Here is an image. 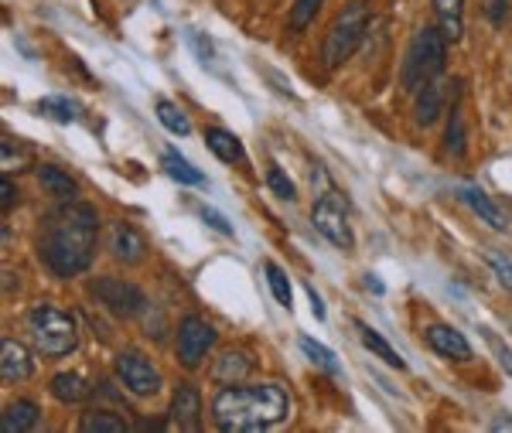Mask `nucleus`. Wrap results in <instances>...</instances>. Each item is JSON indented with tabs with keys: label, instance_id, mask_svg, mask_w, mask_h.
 I'll list each match as a JSON object with an SVG mask.
<instances>
[{
	"label": "nucleus",
	"instance_id": "f257e3e1",
	"mask_svg": "<svg viewBox=\"0 0 512 433\" xmlns=\"http://www.w3.org/2000/svg\"><path fill=\"white\" fill-rule=\"evenodd\" d=\"M96 232H99L96 208L79 205V202L62 205L59 212H52L41 222V232H38L41 263L62 280L79 277V273H86L89 263H93Z\"/></svg>",
	"mask_w": 512,
	"mask_h": 433
},
{
	"label": "nucleus",
	"instance_id": "f03ea898",
	"mask_svg": "<svg viewBox=\"0 0 512 433\" xmlns=\"http://www.w3.org/2000/svg\"><path fill=\"white\" fill-rule=\"evenodd\" d=\"M291 413V399L277 382L263 386H229L212 399V416H216L222 433H256L280 423Z\"/></svg>",
	"mask_w": 512,
	"mask_h": 433
},
{
	"label": "nucleus",
	"instance_id": "7ed1b4c3",
	"mask_svg": "<svg viewBox=\"0 0 512 433\" xmlns=\"http://www.w3.org/2000/svg\"><path fill=\"white\" fill-rule=\"evenodd\" d=\"M444 58H448V38L441 35V28H420L407 45L403 55L400 82L407 93H417L427 82H434L444 72Z\"/></svg>",
	"mask_w": 512,
	"mask_h": 433
},
{
	"label": "nucleus",
	"instance_id": "20e7f679",
	"mask_svg": "<svg viewBox=\"0 0 512 433\" xmlns=\"http://www.w3.org/2000/svg\"><path fill=\"white\" fill-rule=\"evenodd\" d=\"M24 328H28V338L35 345V352H41L45 358H62L76 348V321L69 318L65 311L52 304H38L28 311L24 318Z\"/></svg>",
	"mask_w": 512,
	"mask_h": 433
},
{
	"label": "nucleus",
	"instance_id": "39448f33",
	"mask_svg": "<svg viewBox=\"0 0 512 433\" xmlns=\"http://www.w3.org/2000/svg\"><path fill=\"white\" fill-rule=\"evenodd\" d=\"M369 21H373V11H369L366 0H352V4L338 14L332 31H328V38H325V48H321V58H325L328 69H338V65L359 48V41L366 38V31H369Z\"/></svg>",
	"mask_w": 512,
	"mask_h": 433
},
{
	"label": "nucleus",
	"instance_id": "423d86ee",
	"mask_svg": "<svg viewBox=\"0 0 512 433\" xmlns=\"http://www.w3.org/2000/svg\"><path fill=\"white\" fill-rule=\"evenodd\" d=\"M311 222H315V229L328 239V243L338 246L342 253H352L355 236H352V226H349V215H345V208H342V202H338L335 191H328V195L318 198L315 208H311Z\"/></svg>",
	"mask_w": 512,
	"mask_h": 433
},
{
	"label": "nucleus",
	"instance_id": "0eeeda50",
	"mask_svg": "<svg viewBox=\"0 0 512 433\" xmlns=\"http://www.w3.org/2000/svg\"><path fill=\"white\" fill-rule=\"evenodd\" d=\"M113 365H117V379L123 382V389H127V393H134L140 399L161 393V372L147 355L127 348V352L117 355V362H113Z\"/></svg>",
	"mask_w": 512,
	"mask_h": 433
},
{
	"label": "nucleus",
	"instance_id": "6e6552de",
	"mask_svg": "<svg viewBox=\"0 0 512 433\" xmlns=\"http://www.w3.org/2000/svg\"><path fill=\"white\" fill-rule=\"evenodd\" d=\"M212 345H216V328L198 314H185L178 324V362L185 369H198Z\"/></svg>",
	"mask_w": 512,
	"mask_h": 433
},
{
	"label": "nucleus",
	"instance_id": "1a4fd4ad",
	"mask_svg": "<svg viewBox=\"0 0 512 433\" xmlns=\"http://www.w3.org/2000/svg\"><path fill=\"white\" fill-rule=\"evenodd\" d=\"M93 294L99 297V304L117 314V318H134V314H140L147 307V297L140 294L134 283L120 280V277H99L93 283Z\"/></svg>",
	"mask_w": 512,
	"mask_h": 433
},
{
	"label": "nucleus",
	"instance_id": "9d476101",
	"mask_svg": "<svg viewBox=\"0 0 512 433\" xmlns=\"http://www.w3.org/2000/svg\"><path fill=\"white\" fill-rule=\"evenodd\" d=\"M106 249H110V256L120 263H140L147 246L130 222H110V229H106Z\"/></svg>",
	"mask_w": 512,
	"mask_h": 433
},
{
	"label": "nucleus",
	"instance_id": "9b49d317",
	"mask_svg": "<svg viewBox=\"0 0 512 433\" xmlns=\"http://www.w3.org/2000/svg\"><path fill=\"white\" fill-rule=\"evenodd\" d=\"M171 423H175L178 430L202 427V396H198V389L188 386V382H181L175 389V396H171Z\"/></svg>",
	"mask_w": 512,
	"mask_h": 433
},
{
	"label": "nucleus",
	"instance_id": "f8f14e48",
	"mask_svg": "<svg viewBox=\"0 0 512 433\" xmlns=\"http://www.w3.org/2000/svg\"><path fill=\"white\" fill-rule=\"evenodd\" d=\"M427 345H431L437 355L454 358V362H468V358H472L468 338L461 335L458 328H451V324H431V328H427Z\"/></svg>",
	"mask_w": 512,
	"mask_h": 433
},
{
	"label": "nucleus",
	"instance_id": "ddd939ff",
	"mask_svg": "<svg viewBox=\"0 0 512 433\" xmlns=\"http://www.w3.org/2000/svg\"><path fill=\"white\" fill-rule=\"evenodd\" d=\"M31 372H35V362H31L28 348L14 338H4V345H0V376H4V382H24L31 379Z\"/></svg>",
	"mask_w": 512,
	"mask_h": 433
},
{
	"label": "nucleus",
	"instance_id": "4468645a",
	"mask_svg": "<svg viewBox=\"0 0 512 433\" xmlns=\"http://www.w3.org/2000/svg\"><path fill=\"white\" fill-rule=\"evenodd\" d=\"M458 198H461V202H465L468 208H472V212L478 215V219L489 222L492 229H499V232H506V229H509L506 212H502V208L495 205L492 198L485 195V191L478 188V185H461V188H458Z\"/></svg>",
	"mask_w": 512,
	"mask_h": 433
},
{
	"label": "nucleus",
	"instance_id": "2eb2a0df",
	"mask_svg": "<svg viewBox=\"0 0 512 433\" xmlns=\"http://www.w3.org/2000/svg\"><path fill=\"white\" fill-rule=\"evenodd\" d=\"M444 103H448V86L444 82H427L424 89H417V106H414V113H417V123L420 127H431V123L437 120V116L444 113Z\"/></svg>",
	"mask_w": 512,
	"mask_h": 433
},
{
	"label": "nucleus",
	"instance_id": "dca6fc26",
	"mask_svg": "<svg viewBox=\"0 0 512 433\" xmlns=\"http://www.w3.org/2000/svg\"><path fill=\"white\" fill-rule=\"evenodd\" d=\"M437 28L448 41H458L465 35V0H431Z\"/></svg>",
	"mask_w": 512,
	"mask_h": 433
},
{
	"label": "nucleus",
	"instance_id": "f3484780",
	"mask_svg": "<svg viewBox=\"0 0 512 433\" xmlns=\"http://www.w3.org/2000/svg\"><path fill=\"white\" fill-rule=\"evenodd\" d=\"M205 144H209V151L216 154L219 161H226V164H239V161H246L243 144H239V137H236L233 130L209 127V130H205Z\"/></svg>",
	"mask_w": 512,
	"mask_h": 433
},
{
	"label": "nucleus",
	"instance_id": "a211bd4d",
	"mask_svg": "<svg viewBox=\"0 0 512 433\" xmlns=\"http://www.w3.org/2000/svg\"><path fill=\"white\" fill-rule=\"evenodd\" d=\"M38 423V406L31 399H14L11 406L0 416V430L4 433H24V430H35Z\"/></svg>",
	"mask_w": 512,
	"mask_h": 433
},
{
	"label": "nucleus",
	"instance_id": "6ab92c4d",
	"mask_svg": "<svg viewBox=\"0 0 512 433\" xmlns=\"http://www.w3.org/2000/svg\"><path fill=\"white\" fill-rule=\"evenodd\" d=\"M355 328H359L362 345H366L369 352H373L376 358H383V362L390 365V369H407V362H403V358H400V352H396V348H393L390 341H386L383 335H379V331L369 328L366 321H355Z\"/></svg>",
	"mask_w": 512,
	"mask_h": 433
},
{
	"label": "nucleus",
	"instance_id": "aec40b11",
	"mask_svg": "<svg viewBox=\"0 0 512 433\" xmlns=\"http://www.w3.org/2000/svg\"><path fill=\"white\" fill-rule=\"evenodd\" d=\"M38 185L45 188L52 198H62V202H72L76 191H79L76 181H72L62 168H52V164H41L38 168Z\"/></svg>",
	"mask_w": 512,
	"mask_h": 433
},
{
	"label": "nucleus",
	"instance_id": "412c9836",
	"mask_svg": "<svg viewBox=\"0 0 512 433\" xmlns=\"http://www.w3.org/2000/svg\"><path fill=\"white\" fill-rule=\"evenodd\" d=\"M52 396L59 403H82L89 396V382L79 376V372H59L52 379Z\"/></svg>",
	"mask_w": 512,
	"mask_h": 433
},
{
	"label": "nucleus",
	"instance_id": "4be33fe9",
	"mask_svg": "<svg viewBox=\"0 0 512 433\" xmlns=\"http://www.w3.org/2000/svg\"><path fill=\"white\" fill-rule=\"evenodd\" d=\"M250 376V358L243 352H226L219 358V365L212 369V379L216 382H226V386H236L239 379Z\"/></svg>",
	"mask_w": 512,
	"mask_h": 433
},
{
	"label": "nucleus",
	"instance_id": "5701e85b",
	"mask_svg": "<svg viewBox=\"0 0 512 433\" xmlns=\"http://www.w3.org/2000/svg\"><path fill=\"white\" fill-rule=\"evenodd\" d=\"M161 164H164V171H168L171 178L178 181V185H202V181H205L202 171L192 168V164H188L178 151H164Z\"/></svg>",
	"mask_w": 512,
	"mask_h": 433
},
{
	"label": "nucleus",
	"instance_id": "b1692460",
	"mask_svg": "<svg viewBox=\"0 0 512 433\" xmlns=\"http://www.w3.org/2000/svg\"><path fill=\"white\" fill-rule=\"evenodd\" d=\"M158 120H161V127L168 130V133H175V137H185V133H192V123H188L185 110L171 103V99H158Z\"/></svg>",
	"mask_w": 512,
	"mask_h": 433
},
{
	"label": "nucleus",
	"instance_id": "393cba45",
	"mask_svg": "<svg viewBox=\"0 0 512 433\" xmlns=\"http://www.w3.org/2000/svg\"><path fill=\"white\" fill-rule=\"evenodd\" d=\"M79 430L82 433H123V430H127V423H123L120 416H113V413L93 410V413L82 416Z\"/></svg>",
	"mask_w": 512,
	"mask_h": 433
},
{
	"label": "nucleus",
	"instance_id": "a878e982",
	"mask_svg": "<svg viewBox=\"0 0 512 433\" xmlns=\"http://www.w3.org/2000/svg\"><path fill=\"white\" fill-rule=\"evenodd\" d=\"M38 113L45 116V120H52V123H72V120H76V106H72L65 96L38 99Z\"/></svg>",
	"mask_w": 512,
	"mask_h": 433
},
{
	"label": "nucleus",
	"instance_id": "bb28decb",
	"mask_svg": "<svg viewBox=\"0 0 512 433\" xmlns=\"http://www.w3.org/2000/svg\"><path fill=\"white\" fill-rule=\"evenodd\" d=\"M301 352L311 358V362L318 365V369H325L328 376H342V369H338V362H335V355L328 352L321 341H315V338H308V335H301Z\"/></svg>",
	"mask_w": 512,
	"mask_h": 433
},
{
	"label": "nucleus",
	"instance_id": "cd10ccee",
	"mask_svg": "<svg viewBox=\"0 0 512 433\" xmlns=\"http://www.w3.org/2000/svg\"><path fill=\"white\" fill-rule=\"evenodd\" d=\"M263 273H267V283H270V290H274L277 304L280 307H291V280H287V273L280 270L274 260L263 263Z\"/></svg>",
	"mask_w": 512,
	"mask_h": 433
},
{
	"label": "nucleus",
	"instance_id": "c85d7f7f",
	"mask_svg": "<svg viewBox=\"0 0 512 433\" xmlns=\"http://www.w3.org/2000/svg\"><path fill=\"white\" fill-rule=\"evenodd\" d=\"M321 4H325V0H294L291 14H287V28H291V31H304L311 21H315V14L321 11Z\"/></svg>",
	"mask_w": 512,
	"mask_h": 433
},
{
	"label": "nucleus",
	"instance_id": "c756f323",
	"mask_svg": "<svg viewBox=\"0 0 512 433\" xmlns=\"http://www.w3.org/2000/svg\"><path fill=\"white\" fill-rule=\"evenodd\" d=\"M444 147L458 157L465 154V123H461V110L451 106V120H448V133H444Z\"/></svg>",
	"mask_w": 512,
	"mask_h": 433
},
{
	"label": "nucleus",
	"instance_id": "7c9ffc66",
	"mask_svg": "<svg viewBox=\"0 0 512 433\" xmlns=\"http://www.w3.org/2000/svg\"><path fill=\"white\" fill-rule=\"evenodd\" d=\"M482 331V338H485V345L492 348V355H495V362L502 365V369H506V376H512V348L506 345V341H502L499 335H495L492 328H478Z\"/></svg>",
	"mask_w": 512,
	"mask_h": 433
},
{
	"label": "nucleus",
	"instance_id": "2f4dec72",
	"mask_svg": "<svg viewBox=\"0 0 512 433\" xmlns=\"http://www.w3.org/2000/svg\"><path fill=\"white\" fill-rule=\"evenodd\" d=\"M267 185H270V191H274L277 198H284V202H294V198H297L294 181L287 178V174L280 171V168H270V171H267Z\"/></svg>",
	"mask_w": 512,
	"mask_h": 433
},
{
	"label": "nucleus",
	"instance_id": "473e14b6",
	"mask_svg": "<svg viewBox=\"0 0 512 433\" xmlns=\"http://www.w3.org/2000/svg\"><path fill=\"white\" fill-rule=\"evenodd\" d=\"M489 266H492L495 280L512 294V260H506V256H499V253H489Z\"/></svg>",
	"mask_w": 512,
	"mask_h": 433
},
{
	"label": "nucleus",
	"instance_id": "72a5a7b5",
	"mask_svg": "<svg viewBox=\"0 0 512 433\" xmlns=\"http://www.w3.org/2000/svg\"><path fill=\"white\" fill-rule=\"evenodd\" d=\"M202 219H205V226H212L216 232H222V236H233V226H229L226 219L216 212V208H209V205H202Z\"/></svg>",
	"mask_w": 512,
	"mask_h": 433
},
{
	"label": "nucleus",
	"instance_id": "f704fd0d",
	"mask_svg": "<svg viewBox=\"0 0 512 433\" xmlns=\"http://www.w3.org/2000/svg\"><path fill=\"white\" fill-rule=\"evenodd\" d=\"M485 11H489L492 24H502V21H506V14H509V0H489V4H485Z\"/></svg>",
	"mask_w": 512,
	"mask_h": 433
},
{
	"label": "nucleus",
	"instance_id": "c9c22d12",
	"mask_svg": "<svg viewBox=\"0 0 512 433\" xmlns=\"http://www.w3.org/2000/svg\"><path fill=\"white\" fill-rule=\"evenodd\" d=\"M0 191H4V198H0V205H4V212H11V205H18V188H14L11 181L4 178V185H0Z\"/></svg>",
	"mask_w": 512,
	"mask_h": 433
},
{
	"label": "nucleus",
	"instance_id": "e433bc0d",
	"mask_svg": "<svg viewBox=\"0 0 512 433\" xmlns=\"http://www.w3.org/2000/svg\"><path fill=\"white\" fill-rule=\"evenodd\" d=\"M304 290H308V301H311V314H315V318H318V321H325V304H321L318 290H315V287H311V283H308V287H304Z\"/></svg>",
	"mask_w": 512,
	"mask_h": 433
},
{
	"label": "nucleus",
	"instance_id": "4c0bfd02",
	"mask_svg": "<svg viewBox=\"0 0 512 433\" xmlns=\"http://www.w3.org/2000/svg\"><path fill=\"white\" fill-rule=\"evenodd\" d=\"M366 287L373 290V294H383V290H386L383 283H379V277H376V273H366Z\"/></svg>",
	"mask_w": 512,
	"mask_h": 433
},
{
	"label": "nucleus",
	"instance_id": "58836bf2",
	"mask_svg": "<svg viewBox=\"0 0 512 433\" xmlns=\"http://www.w3.org/2000/svg\"><path fill=\"white\" fill-rule=\"evenodd\" d=\"M492 430H495V433H502V430H509V433H512V416H499V420L492 423Z\"/></svg>",
	"mask_w": 512,
	"mask_h": 433
}]
</instances>
